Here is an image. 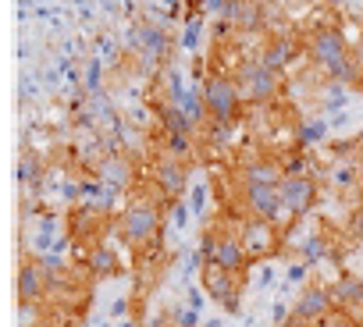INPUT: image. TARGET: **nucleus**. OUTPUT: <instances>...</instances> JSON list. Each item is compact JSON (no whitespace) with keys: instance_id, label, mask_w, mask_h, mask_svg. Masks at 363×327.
I'll use <instances>...</instances> for the list:
<instances>
[{"instance_id":"nucleus-24","label":"nucleus","mask_w":363,"mask_h":327,"mask_svg":"<svg viewBox=\"0 0 363 327\" xmlns=\"http://www.w3.org/2000/svg\"><path fill=\"white\" fill-rule=\"evenodd\" d=\"M271 281H274V267H264V270H260V288H267Z\"/></svg>"},{"instance_id":"nucleus-17","label":"nucleus","mask_w":363,"mask_h":327,"mask_svg":"<svg viewBox=\"0 0 363 327\" xmlns=\"http://www.w3.org/2000/svg\"><path fill=\"white\" fill-rule=\"evenodd\" d=\"M82 86H86L89 96H100L104 93V61L100 57H89L82 64Z\"/></svg>"},{"instance_id":"nucleus-14","label":"nucleus","mask_w":363,"mask_h":327,"mask_svg":"<svg viewBox=\"0 0 363 327\" xmlns=\"http://www.w3.org/2000/svg\"><path fill=\"white\" fill-rule=\"evenodd\" d=\"M79 267H86V270L93 274V281H111V277L121 274V260H118V253H114L107 242H96V246L79 260Z\"/></svg>"},{"instance_id":"nucleus-10","label":"nucleus","mask_w":363,"mask_h":327,"mask_svg":"<svg viewBox=\"0 0 363 327\" xmlns=\"http://www.w3.org/2000/svg\"><path fill=\"white\" fill-rule=\"evenodd\" d=\"M47 295H50V270H47L43 256L33 253V249H22V260H18V306L26 313L43 309Z\"/></svg>"},{"instance_id":"nucleus-9","label":"nucleus","mask_w":363,"mask_h":327,"mask_svg":"<svg viewBox=\"0 0 363 327\" xmlns=\"http://www.w3.org/2000/svg\"><path fill=\"white\" fill-rule=\"evenodd\" d=\"M320 193H324V178L320 171H306V175H292L281 182V200H285V210H289V228H299L320 203Z\"/></svg>"},{"instance_id":"nucleus-16","label":"nucleus","mask_w":363,"mask_h":327,"mask_svg":"<svg viewBox=\"0 0 363 327\" xmlns=\"http://www.w3.org/2000/svg\"><path fill=\"white\" fill-rule=\"evenodd\" d=\"M328 132H331V121H324V117H310V121H303V125L296 128V142H299L303 149H310V146L324 142Z\"/></svg>"},{"instance_id":"nucleus-7","label":"nucleus","mask_w":363,"mask_h":327,"mask_svg":"<svg viewBox=\"0 0 363 327\" xmlns=\"http://www.w3.org/2000/svg\"><path fill=\"white\" fill-rule=\"evenodd\" d=\"M246 285H250V274H232V270L211 267V263H203V270H200V288H203L207 299H211L221 313H228V316H239V313H242Z\"/></svg>"},{"instance_id":"nucleus-8","label":"nucleus","mask_w":363,"mask_h":327,"mask_svg":"<svg viewBox=\"0 0 363 327\" xmlns=\"http://www.w3.org/2000/svg\"><path fill=\"white\" fill-rule=\"evenodd\" d=\"M253 57L260 64L289 75L296 64H306V33H299V29H278V33L264 36V43L257 47Z\"/></svg>"},{"instance_id":"nucleus-22","label":"nucleus","mask_w":363,"mask_h":327,"mask_svg":"<svg viewBox=\"0 0 363 327\" xmlns=\"http://www.w3.org/2000/svg\"><path fill=\"white\" fill-rule=\"evenodd\" d=\"M207 302H211V299H207V292H203V288H189V292H186V306H189V309L203 313V306H207Z\"/></svg>"},{"instance_id":"nucleus-15","label":"nucleus","mask_w":363,"mask_h":327,"mask_svg":"<svg viewBox=\"0 0 363 327\" xmlns=\"http://www.w3.org/2000/svg\"><path fill=\"white\" fill-rule=\"evenodd\" d=\"M352 89L349 86H338V82H324L320 89H317V110L320 114H342L345 107H349V96Z\"/></svg>"},{"instance_id":"nucleus-5","label":"nucleus","mask_w":363,"mask_h":327,"mask_svg":"<svg viewBox=\"0 0 363 327\" xmlns=\"http://www.w3.org/2000/svg\"><path fill=\"white\" fill-rule=\"evenodd\" d=\"M203 103H207V121H218V125H242L246 121V100L235 86L232 75L225 71H207L203 75Z\"/></svg>"},{"instance_id":"nucleus-13","label":"nucleus","mask_w":363,"mask_h":327,"mask_svg":"<svg viewBox=\"0 0 363 327\" xmlns=\"http://www.w3.org/2000/svg\"><path fill=\"white\" fill-rule=\"evenodd\" d=\"M331 299H335V320L342 327H363V277L349 267H338L331 281Z\"/></svg>"},{"instance_id":"nucleus-4","label":"nucleus","mask_w":363,"mask_h":327,"mask_svg":"<svg viewBox=\"0 0 363 327\" xmlns=\"http://www.w3.org/2000/svg\"><path fill=\"white\" fill-rule=\"evenodd\" d=\"M349 50H352V40H345V33L335 22H317L306 33V68L317 71L324 82L349 57Z\"/></svg>"},{"instance_id":"nucleus-19","label":"nucleus","mask_w":363,"mask_h":327,"mask_svg":"<svg viewBox=\"0 0 363 327\" xmlns=\"http://www.w3.org/2000/svg\"><path fill=\"white\" fill-rule=\"evenodd\" d=\"M207 200H211V182H196L193 185V200H189L193 217H203L207 214Z\"/></svg>"},{"instance_id":"nucleus-12","label":"nucleus","mask_w":363,"mask_h":327,"mask_svg":"<svg viewBox=\"0 0 363 327\" xmlns=\"http://www.w3.org/2000/svg\"><path fill=\"white\" fill-rule=\"evenodd\" d=\"M296 320H306V323H331L335 316V299H331V285L320 277V270H313L306 277V285L299 288V295L292 299V313Z\"/></svg>"},{"instance_id":"nucleus-6","label":"nucleus","mask_w":363,"mask_h":327,"mask_svg":"<svg viewBox=\"0 0 363 327\" xmlns=\"http://www.w3.org/2000/svg\"><path fill=\"white\" fill-rule=\"evenodd\" d=\"M239 239H242V249L250 256V267H264L278 256L289 253V228L281 224H271V221H260V217H246L239 221Z\"/></svg>"},{"instance_id":"nucleus-2","label":"nucleus","mask_w":363,"mask_h":327,"mask_svg":"<svg viewBox=\"0 0 363 327\" xmlns=\"http://www.w3.org/2000/svg\"><path fill=\"white\" fill-rule=\"evenodd\" d=\"M196 249H200L203 263H211V267H225L232 274H250V256L239 239V217H232L225 210H218L211 221H203Z\"/></svg>"},{"instance_id":"nucleus-28","label":"nucleus","mask_w":363,"mask_h":327,"mask_svg":"<svg viewBox=\"0 0 363 327\" xmlns=\"http://www.w3.org/2000/svg\"><path fill=\"white\" fill-rule=\"evenodd\" d=\"M100 327H107V323H100Z\"/></svg>"},{"instance_id":"nucleus-21","label":"nucleus","mask_w":363,"mask_h":327,"mask_svg":"<svg viewBox=\"0 0 363 327\" xmlns=\"http://www.w3.org/2000/svg\"><path fill=\"white\" fill-rule=\"evenodd\" d=\"M189 214H193V210H189V203L182 200V203H174V207L167 210V221H171L178 231H186V228H189Z\"/></svg>"},{"instance_id":"nucleus-11","label":"nucleus","mask_w":363,"mask_h":327,"mask_svg":"<svg viewBox=\"0 0 363 327\" xmlns=\"http://www.w3.org/2000/svg\"><path fill=\"white\" fill-rule=\"evenodd\" d=\"M189 178H193V164L164 156V153H153V160H150V182H153V189L160 193V200L167 207L182 203V196L189 193Z\"/></svg>"},{"instance_id":"nucleus-3","label":"nucleus","mask_w":363,"mask_h":327,"mask_svg":"<svg viewBox=\"0 0 363 327\" xmlns=\"http://www.w3.org/2000/svg\"><path fill=\"white\" fill-rule=\"evenodd\" d=\"M232 79H235L246 107H274V103H285L289 93H292V79L285 71H274V68L260 64L253 54L235 68Z\"/></svg>"},{"instance_id":"nucleus-1","label":"nucleus","mask_w":363,"mask_h":327,"mask_svg":"<svg viewBox=\"0 0 363 327\" xmlns=\"http://www.w3.org/2000/svg\"><path fill=\"white\" fill-rule=\"evenodd\" d=\"M167 210H171V207L160 200V193H157L153 182L146 178L143 185H135V189L125 196V203H121V210H118V221H114V235L121 239V246H125L132 256H139V253H146V249H153V246L164 242Z\"/></svg>"},{"instance_id":"nucleus-27","label":"nucleus","mask_w":363,"mask_h":327,"mask_svg":"<svg viewBox=\"0 0 363 327\" xmlns=\"http://www.w3.org/2000/svg\"><path fill=\"white\" fill-rule=\"evenodd\" d=\"M328 4H335V8H342V4H345V0H328Z\"/></svg>"},{"instance_id":"nucleus-25","label":"nucleus","mask_w":363,"mask_h":327,"mask_svg":"<svg viewBox=\"0 0 363 327\" xmlns=\"http://www.w3.org/2000/svg\"><path fill=\"white\" fill-rule=\"evenodd\" d=\"M118 327H139L135 320H118Z\"/></svg>"},{"instance_id":"nucleus-18","label":"nucleus","mask_w":363,"mask_h":327,"mask_svg":"<svg viewBox=\"0 0 363 327\" xmlns=\"http://www.w3.org/2000/svg\"><path fill=\"white\" fill-rule=\"evenodd\" d=\"M167 309H171V320H174L178 327H203L200 313H196V309H189L186 302H178V306H167Z\"/></svg>"},{"instance_id":"nucleus-23","label":"nucleus","mask_w":363,"mask_h":327,"mask_svg":"<svg viewBox=\"0 0 363 327\" xmlns=\"http://www.w3.org/2000/svg\"><path fill=\"white\" fill-rule=\"evenodd\" d=\"M22 100H36V79L33 75H22Z\"/></svg>"},{"instance_id":"nucleus-26","label":"nucleus","mask_w":363,"mask_h":327,"mask_svg":"<svg viewBox=\"0 0 363 327\" xmlns=\"http://www.w3.org/2000/svg\"><path fill=\"white\" fill-rule=\"evenodd\" d=\"M356 47L363 50V18H359V40H356Z\"/></svg>"},{"instance_id":"nucleus-20","label":"nucleus","mask_w":363,"mask_h":327,"mask_svg":"<svg viewBox=\"0 0 363 327\" xmlns=\"http://www.w3.org/2000/svg\"><path fill=\"white\" fill-rule=\"evenodd\" d=\"M203 25H207V18H196V22H186V29H182V47L186 50H196L200 47V33H203Z\"/></svg>"}]
</instances>
